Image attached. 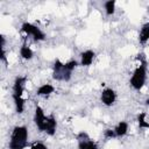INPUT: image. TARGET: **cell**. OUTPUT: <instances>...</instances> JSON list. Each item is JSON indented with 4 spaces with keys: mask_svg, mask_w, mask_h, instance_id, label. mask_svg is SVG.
Returning a JSON list of instances; mask_svg holds the SVG:
<instances>
[{
    "mask_svg": "<svg viewBox=\"0 0 149 149\" xmlns=\"http://www.w3.org/2000/svg\"><path fill=\"white\" fill-rule=\"evenodd\" d=\"M136 59L140 63L134 69V71L132 73V77L129 79V84L135 91H141L143 88V86L146 85V80H147V59H146V55L143 52H141V54L137 55Z\"/></svg>",
    "mask_w": 149,
    "mask_h": 149,
    "instance_id": "obj_1",
    "label": "cell"
},
{
    "mask_svg": "<svg viewBox=\"0 0 149 149\" xmlns=\"http://www.w3.org/2000/svg\"><path fill=\"white\" fill-rule=\"evenodd\" d=\"M28 143V128L26 126H15L12 130L8 148L9 149H24Z\"/></svg>",
    "mask_w": 149,
    "mask_h": 149,
    "instance_id": "obj_2",
    "label": "cell"
},
{
    "mask_svg": "<svg viewBox=\"0 0 149 149\" xmlns=\"http://www.w3.org/2000/svg\"><path fill=\"white\" fill-rule=\"evenodd\" d=\"M72 77V71H70L65 63L61 59H56L52 66V78L58 81H69Z\"/></svg>",
    "mask_w": 149,
    "mask_h": 149,
    "instance_id": "obj_3",
    "label": "cell"
},
{
    "mask_svg": "<svg viewBox=\"0 0 149 149\" xmlns=\"http://www.w3.org/2000/svg\"><path fill=\"white\" fill-rule=\"evenodd\" d=\"M21 31H23L27 36H30L34 41H44L47 37L45 33L41 28L30 22H23L21 26Z\"/></svg>",
    "mask_w": 149,
    "mask_h": 149,
    "instance_id": "obj_4",
    "label": "cell"
},
{
    "mask_svg": "<svg viewBox=\"0 0 149 149\" xmlns=\"http://www.w3.org/2000/svg\"><path fill=\"white\" fill-rule=\"evenodd\" d=\"M116 98H118V94L116 92L111 88V87H105L102 91H101V94H100V101L102 102V105L107 106V107H111L115 104L116 101Z\"/></svg>",
    "mask_w": 149,
    "mask_h": 149,
    "instance_id": "obj_5",
    "label": "cell"
},
{
    "mask_svg": "<svg viewBox=\"0 0 149 149\" xmlns=\"http://www.w3.org/2000/svg\"><path fill=\"white\" fill-rule=\"evenodd\" d=\"M47 118H48V115H45L43 108L40 105H36L35 112H34V122H35V125L40 132L44 130V125H45Z\"/></svg>",
    "mask_w": 149,
    "mask_h": 149,
    "instance_id": "obj_6",
    "label": "cell"
},
{
    "mask_svg": "<svg viewBox=\"0 0 149 149\" xmlns=\"http://www.w3.org/2000/svg\"><path fill=\"white\" fill-rule=\"evenodd\" d=\"M27 83V78L23 76H17L13 83V93L12 95L15 97H22L24 92V85Z\"/></svg>",
    "mask_w": 149,
    "mask_h": 149,
    "instance_id": "obj_7",
    "label": "cell"
},
{
    "mask_svg": "<svg viewBox=\"0 0 149 149\" xmlns=\"http://www.w3.org/2000/svg\"><path fill=\"white\" fill-rule=\"evenodd\" d=\"M95 59V52L91 49H87L83 52H80V61H79V65L81 66H90L92 65V63Z\"/></svg>",
    "mask_w": 149,
    "mask_h": 149,
    "instance_id": "obj_8",
    "label": "cell"
},
{
    "mask_svg": "<svg viewBox=\"0 0 149 149\" xmlns=\"http://www.w3.org/2000/svg\"><path fill=\"white\" fill-rule=\"evenodd\" d=\"M56 128H57V121H56V118L54 115H48L47 118V121H45V125H44V133L47 135H55L56 133Z\"/></svg>",
    "mask_w": 149,
    "mask_h": 149,
    "instance_id": "obj_9",
    "label": "cell"
},
{
    "mask_svg": "<svg viewBox=\"0 0 149 149\" xmlns=\"http://www.w3.org/2000/svg\"><path fill=\"white\" fill-rule=\"evenodd\" d=\"M149 41V22H146L141 26L139 31V42L140 44L144 45Z\"/></svg>",
    "mask_w": 149,
    "mask_h": 149,
    "instance_id": "obj_10",
    "label": "cell"
},
{
    "mask_svg": "<svg viewBox=\"0 0 149 149\" xmlns=\"http://www.w3.org/2000/svg\"><path fill=\"white\" fill-rule=\"evenodd\" d=\"M77 142H78V149H99L98 143L90 137L77 140Z\"/></svg>",
    "mask_w": 149,
    "mask_h": 149,
    "instance_id": "obj_11",
    "label": "cell"
},
{
    "mask_svg": "<svg viewBox=\"0 0 149 149\" xmlns=\"http://www.w3.org/2000/svg\"><path fill=\"white\" fill-rule=\"evenodd\" d=\"M115 134H116V137H123L125 135H127L128 133V129H129V125L127 121H119L115 127L113 128Z\"/></svg>",
    "mask_w": 149,
    "mask_h": 149,
    "instance_id": "obj_12",
    "label": "cell"
},
{
    "mask_svg": "<svg viewBox=\"0 0 149 149\" xmlns=\"http://www.w3.org/2000/svg\"><path fill=\"white\" fill-rule=\"evenodd\" d=\"M54 92H55V87L51 84H42L36 90V94L40 97H47V95L52 94Z\"/></svg>",
    "mask_w": 149,
    "mask_h": 149,
    "instance_id": "obj_13",
    "label": "cell"
},
{
    "mask_svg": "<svg viewBox=\"0 0 149 149\" xmlns=\"http://www.w3.org/2000/svg\"><path fill=\"white\" fill-rule=\"evenodd\" d=\"M20 56H21V58H23L26 61H30L34 57V51L27 43H23L20 47Z\"/></svg>",
    "mask_w": 149,
    "mask_h": 149,
    "instance_id": "obj_14",
    "label": "cell"
},
{
    "mask_svg": "<svg viewBox=\"0 0 149 149\" xmlns=\"http://www.w3.org/2000/svg\"><path fill=\"white\" fill-rule=\"evenodd\" d=\"M13 98V101H14V107H15V112L17 114H22L23 111H24V102L26 100L23 99V97H15V95H12Z\"/></svg>",
    "mask_w": 149,
    "mask_h": 149,
    "instance_id": "obj_15",
    "label": "cell"
},
{
    "mask_svg": "<svg viewBox=\"0 0 149 149\" xmlns=\"http://www.w3.org/2000/svg\"><path fill=\"white\" fill-rule=\"evenodd\" d=\"M136 121H137L140 129H149V121L147 120V113H144V112L139 113Z\"/></svg>",
    "mask_w": 149,
    "mask_h": 149,
    "instance_id": "obj_16",
    "label": "cell"
},
{
    "mask_svg": "<svg viewBox=\"0 0 149 149\" xmlns=\"http://www.w3.org/2000/svg\"><path fill=\"white\" fill-rule=\"evenodd\" d=\"M115 7H116V1L115 0H108L104 3V8H105V13L107 16H111L115 13Z\"/></svg>",
    "mask_w": 149,
    "mask_h": 149,
    "instance_id": "obj_17",
    "label": "cell"
},
{
    "mask_svg": "<svg viewBox=\"0 0 149 149\" xmlns=\"http://www.w3.org/2000/svg\"><path fill=\"white\" fill-rule=\"evenodd\" d=\"M104 137L107 139V140H112V139H115L116 137V134L114 132L113 128H106L104 130Z\"/></svg>",
    "mask_w": 149,
    "mask_h": 149,
    "instance_id": "obj_18",
    "label": "cell"
},
{
    "mask_svg": "<svg viewBox=\"0 0 149 149\" xmlns=\"http://www.w3.org/2000/svg\"><path fill=\"white\" fill-rule=\"evenodd\" d=\"M30 149H48V147L43 142L37 141V142H34L30 144Z\"/></svg>",
    "mask_w": 149,
    "mask_h": 149,
    "instance_id": "obj_19",
    "label": "cell"
},
{
    "mask_svg": "<svg viewBox=\"0 0 149 149\" xmlns=\"http://www.w3.org/2000/svg\"><path fill=\"white\" fill-rule=\"evenodd\" d=\"M0 59L5 64H8V62H7V54H6L5 48H2V47H0Z\"/></svg>",
    "mask_w": 149,
    "mask_h": 149,
    "instance_id": "obj_20",
    "label": "cell"
},
{
    "mask_svg": "<svg viewBox=\"0 0 149 149\" xmlns=\"http://www.w3.org/2000/svg\"><path fill=\"white\" fill-rule=\"evenodd\" d=\"M144 105H147V106H149V98L144 100Z\"/></svg>",
    "mask_w": 149,
    "mask_h": 149,
    "instance_id": "obj_21",
    "label": "cell"
}]
</instances>
